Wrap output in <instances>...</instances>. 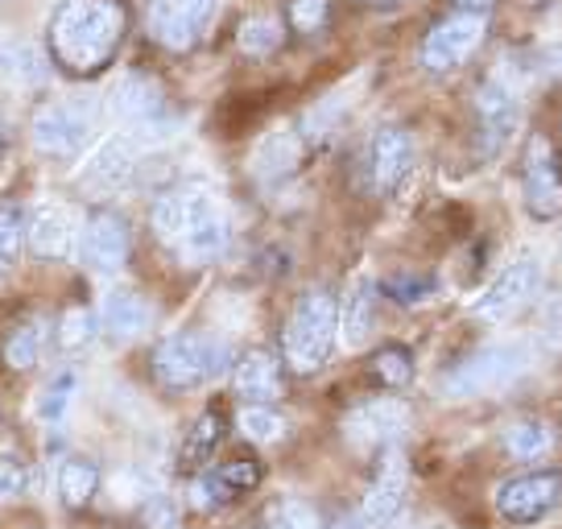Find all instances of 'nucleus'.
I'll use <instances>...</instances> for the list:
<instances>
[{
    "label": "nucleus",
    "instance_id": "obj_39",
    "mask_svg": "<svg viewBox=\"0 0 562 529\" xmlns=\"http://www.w3.org/2000/svg\"><path fill=\"white\" fill-rule=\"evenodd\" d=\"M145 521L149 529H175L178 526V509L170 496H154L149 505H145Z\"/></svg>",
    "mask_w": 562,
    "mask_h": 529
},
{
    "label": "nucleus",
    "instance_id": "obj_22",
    "mask_svg": "<svg viewBox=\"0 0 562 529\" xmlns=\"http://www.w3.org/2000/svg\"><path fill=\"white\" fill-rule=\"evenodd\" d=\"M236 393L245 397L248 406H269L281 393V372L278 360L269 352H248L236 364Z\"/></svg>",
    "mask_w": 562,
    "mask_h": 529
},
{
    "label": "nucleus",
    "instance_id": "obj_41",
    "mask_svg": "<svg viewBox=\"0 0 562 529\" xmlns=\"http://www.w3.org/2000/svg\"><path fill=\"white\" fill-rule=\"evenodd\" d=\"M4 145H9V124H4V116H0V154H4Z\"/></svg>",
    "mask_w": 562,
    "mask_h": 529
},
{
    "label": "nucleus",
    "instance_id": "obj_13",
    "mask_svg": "<svg viewBox=\"0 0 562 529\" xmlns=\"http://www.w3.org/2000/svg\"><path fill=\"white\" fill-rule=\"evenodd\" d=\"M538 282H542V269H538V261L533 257H517L513 264H505V273L496 278V282L480 294V302H475V315L488 318V323H501V318H509L513 311H521L529 299H533V290H538Z\"/></svg>",
    "mask_w": 562,
    "mask_h": 529
},
{
    "label": "nucleus",
    "instance_id": "obj_10",
    "mask_svg": "<svg viewBox=\"0 0 562 529\" xmlns=\"http://www.w3.org/2000/svg\"><path fill=\"white\" fill-rule=\"evenodd\" d=\"M409 430V409L393 397H376V402H364L356 406L344 418V439L356 447V451H385V447H397L402 435Z\"/></svg>",
    "mask_w": 562,
    "mask_h": 529
},
{
    "label": "nucleus",
    "instance_id": "obj_28",
    "mask_svg": "<svg viewBox=\"0 0 562 529\" xmlns=\"http://www.w3.org/2000/svg\"><path fill=\"white\" fill-rule=\"evenodd\" d=\"M21 240H25V215L13 203H0V282L13 273Z\"/></svg>",
    "mask_w": 562,
    "mask_h": 529
},
{
    "label": "nucleus",
    "instance_id": "obj_23",
    "mask_svg": "<svg viewBox=\"0 0 562 529\" xmlns=\"http://www.w3.org/2000/svg\"><path fill=\"white\" fill-rule=\"evenodd\" d=\"M46 79V58L34 42H0V83L34 88Z\"/></svg>",
    "mask_w": 562,
    "mask_h": 529
},
{
    "label": "nucleus",
    "instance_id": "obj_16",
    "mask_svg": "<svg viewBox=\"0 0 562 529\" xmlns=\"http://www.w3.org/2000/svg\"><path fill=\"white\" fill-rule=\"evenodd\" d=\"M409 166H414V142H409V133L397 128V124L376 128L369 142L372 187H376V191H397L402 178L409 175Z\"/></svg>",
    "mask_w": 562,
    "mask_h": 529
},
{
    "label": "nucleus",
    "instance_id": "obj_24",
    "mask_svg": "<svg viewBox=\"0 0 562 529\" xmlns=\"http://www.w3.org/2000/svg\"><path fill=\"white\" fill-rule=\"evenodd\" d=\"M75 393H79V372H75V369L54 372L50 381L37 389V397H34L37 423H46V426L63 423V418H67V409H70V402H75Z\"/></svg>",
    "mask_w": 562,
    "mask_h": 529
},
{
    "label": "nucleus",
    "instance_id": "obj_14",
    "mask_svg": "<svg viewBox=\"0 0 562 529\" xmlns=\"http://www.w3.org/2000/svg\"><path fill=\"white\" fill-rule=\"evenodd\" d=\"M112 112L133 128V137L137 133H154L166 121V91L149 75H124L116 91H112Z\"/></svg>",
    "mask_w": 562,
    "mask_h": 529
},
{
    "label": "nucleus",
    "instance_id": "obj_25",
    "mask_svg": "<svg viewBox=\"0 0 562 529\" xmlns=\"http://www.w3.org/2000/svg\"><path fill=\"white\" fill-rule=\"evenodd\" d=\"M46 352V318H25L4 339V364L9 369H34Z\"/></svg>",
    "mask_w": 562,
    "mask_h": 529
},
{
    "label": "nucleus",
    "instance_id": "obj_38",
    "mask_svg": "<svg viewBox=\"0 0 562 529\" xmlns=\"http://www.w3.org/2000/svg\"><path fill=\"white\" fill-rule=\"evenodd\" d=\"M25 484H30V476H25V463L13 455H0V500H13V496L25 493Z\"/></svg>",
    "mask_w": 562,
    "mask_h": 529
},
{
    "label": "nucleus",
    "instance_id": "obj_20",
    "mask_svg": "<svg viewBox=\"0 0 562 529\" xmlns=\"http://www.w3.org/2000/svg\"><path fill=\"white\" fill-rule=\"evenodd\" d=\"M95 318H100L104 336L116 339V344H128L140 331H149V306H145V299H140L137 290H112Z\"/></svg>",
    "mask_w": 562,
    "mask_h": 529
},
{
    "label": "nucleus",
    "instance_id": "obj_17",
    "mask_svg": "<svg viewBox=\"0 0 562 529\" xmlns=\"http://www.w3.org/2000/svg\"><path fill=\"white\" fill-rule=\"evenodd\" d=\"M75 236H79L75 220L58 203H37L34 212H30V220H25V245L42 261H63V257H70Z\"/></svg>",
    "mask_w": 562,
    "mask_h": 529
},
{
    "label": "nucleus",
    "instance_id": "obj_26",
    "mask_svg": "<svg viewBox=\"0 0 562 529\" xmlns=\"http://www.w3.org/2000/svg\"><path fill=\"white\" fill-rule=\"evenodd\" d=\"M554 447V430L538 418H517L505 426V451L513 459H542Z\"/></svg>",
    "mask_w": 562,
    "mask_h": 529
},
{
    "label": "nucleus",
    "instance_id": "obj_29",
    "mask_svg": "<svg viewBox=\"0 0 562 529\" xmlns=\"http://www.w3.org/2000/svg\"><path fill=\"white\" fill-rule=\"evenodd\" d=\"M95 327H100V318L91 315L88 306H75V311L58 318V348L63 352H83L95 339Z\"/></svg>",
    "mask_w": 562,
    "mask_h": 529
},
{
    "label": "nucleus",
    "instance_id": "obj_3",
    "mask_svg": "<svg viewBox=\"0 0 562 529\" xmlns=\"http://www.w3.org/2000/svg\"><path fill=\"white\" fill-rule=\"evenodd\" d=\"M339 336V315H335V299L327 290H306L294 306V315L285 323V364L294 372H315L327 364V356Z\"/></svg>",
    "mask_w": 562,
    "mask_h": 529
},
{
    "label": "nucleus",
    "instance_id": "obj_2",
    "mask_svg": "<svg viewBox=\"0 0 562 529\" xmlns=\"http://www.w3.org/2000/svg\"><path fill=\"white\" fill-rule=\"evenodd\" d=\"M124 4L121 0H63L50 21V54L70 75H91L108 67L124 37Z\"/></svg>",
    "mask_w": 562,
    "mask_h": 529
},
{
    "label": "nucleus",
    "instance_id": "obj_19",
    "mask_svg": "<svg viewBox=\"0 0 562 529\" xmlns=\"http://www.w3.org/2000/svg\"><path fill=\"white\" fill-rule=\"evenodd\" d=\"M475 116H480V133H484V149L496 154L509 142V133L517 128V95H513L501 79H488L475 91Z\"/></svg>",
    "mask_w": 562,
    "mask_h": 529
},
{
    "label": "nucleus",
    "instance_id": "obj_9",
    "mask_svg": "<svg viewBox=\"0 0 562 529\" xmlns=\"http://www.w3.org/2000/svg\"><path fill=\"white\" fill-rule=\"evenodd\" d=\"M128 220L112 207H95L88 215V224L79 232V252H83V269L95 278H112L124 261H128Z\"/></svg>",
    "mask_w": 562,
    "mask_h": 529
},
{
    "label": "nucleus",
    "instance_id": "obj_15",
    "mask_svg": "<svg viewBox=\"0 0 562 529\" xmlns=\"http://www.w3.org/2000/svg\"><path fill=\"white\" fill-rule=\"evenodd\" d=\"M526 203L538 220H554L562 212V170L542 137H533L526 154Z\"/></svg>",
    "mask_w": 562,
    "mask_h": 529
},
{
    "label": "nucleus",
    "instance_id": "obj_33",
    "mask_svg": "<svg viewBox=\"0 0 562 529\" xmlns=\"http://www.w3.org/2000/svg\"><path fill=\"white\" fill-rule=\"evenodd\" d=\"M265 529H318V517L302 500H278L265 517Z\"/></svg>",
    "mask_w": 562,
    "mask_h": 529
},
{
    "label": "nucleus",
    "instance_id": "obj_12",
    "mask_svg": "<svg viewBox=\"0 0 562 529\" xmlns=\"http://www.w3.org/2000/svg\"><path fill=\"white\" fill-rule=\"evenodd\" d=\"M559 493H562L559 472H533V476L509 480L496 493V513L505 521H513V526H533V521H542L546 513L554 509Z\"/></svg>",
    "mask_w": 562,
    "mask_h": 529
},
{
    "label": "nucleus",
    "instance_id": "obj_7",
    "mask_svg": "<svg viewBox=\"0 0 562 529\" xmlns=\"http://www.w3.org/2000/svg\"><path fill=\"white\" fill-rule=\"evenodd\" d=\"M521 369H526L521 348L492 344V348H484V352L468 356V360L442 381V393H447V397H475V393H488V389L509 385Z\"/></svg>",
    "mask_w": 562,
    "mask_h": 529
},
{
    "label": "nucleus",
    "instance_id": "obj_34",
    "mask_svg": "<svg viewBox=\"0 0 562 529\" xmlns=\"http://www.w3.org/2000/svg\"><path fill=\"white\" fill-rule=\"evenodd\" d=\"M220 414H203L199 423H194V430H191V439H187V447H182V459L187 463H203V459L211 455V447L220 442Z\"/></svg>",
    "mask_w": 562,
    "mask_h": 529
},
{
    "label": "nucleus",
    "instance_id": "obj_30",
    "mask_svg": "<svg viewBox=\"0 0 562 529\" xmlns=\"http://www.w3.org/2000/svg\"><path fill=\"white\" fill-rule=\"evenodd\" d=\"M236 426H240V435H245L248 442H278L281 435H285V418L269 406H245L240 418H236Z\"/></svg>",
    "mask_w": 562,
    "mask_h": 529
},
{
    "label": "nucleus",
    "instance_id": "obj_35",
    "mask_svg": "<svg viewBox=\"0 0 562 529\" xmlns=\"http://www.w3.org/2000/svg\"><path fill=\"white\" fill-rule=\"evenodd\" d=\"M211 476L228 488V496H236V493H248V488H257V484H261V468H257V463H248V459H232V463H224V468H220V472H211Z\"/></svg>",
    "mask_w": 562,
    "mask_h": 529
},
{
    "label": "nucleus",
    "instance_id": "obj_5",
    "mask_svg": "<svg viewBox=\"0 0 562 529\" xmlns=\"http://www.w3.org/2000/svg\"><path fill=\"white\" fill-rule=\"evenodd\" d=\"M224 360H228V344L199 336V331H175L154 352V376L166 389H194L224 369Z\"/></svg>",
    "mask_w": 562,
    "mask_h": 529
},
{
    "label": "nucleus",
    "instance_id": "obj_27",
    "mask_svg": "<svg viewBox=\"0 0 562 529\" xmlns=\"http://www.w3.org/2000/svg\"><path fill=\"white\" fill-rule=\"evenodd\" d=\"M95 488H100V468L91 459H67L63 463V472H58V496H63V505L79 509V505H88L91 496H95Z\"/></svg>",
    "mask_w": 562,
    "mask_h": 529
},
{
    "label": "nucleus",
    "instance_id": "obj_36",
    "mask_svg": "<svg viewBox=\"0 0 562 529\" xmlns=\"http://www.w3.org/2000/svg\"><path fill=\"white\" fill-rule=\"evenodd\" d=\"M385 294L389 299H397L402 306H414V302H426L430 294H435V282H430V278H422V273L418 278H414V273H409V278H389Z\"/></svg>",
    "mask_w": 562,
    "mask_h": 529
},
{
    "label": "nucleus",
    "instance_id": "obj_31",
    "mask_svg": "<svg viewBox=\"0 0 562 529\" xmlns=\"http://www.w3.org/2000/svg\"><path fill=\"white\" fill-rule=\"evenodd\" d=\"M281 46V25L273 18H248L240 25V50L252 54V58H265Z\"/></svg>",
    "mask_w": 562,
    "mask_h": 529
},
{
    "label": "nucleus",
    "instance_id": "obj_18",
    "mask_svg": "<svg viewBox=\"0 0 562 529\" xmlns=\"http://www.w3.org/2000/svg\"><path fill=\"white\" fill-rule=\"evenodd\" d=\"M405 484H409L405 459L389 455L385 468H381V476H376V484H372L369 496H364V505H360V521H364V529H389L393 521H397V513H402V505H405Z\"/></svg>",
    "mask_w": 562,
    "mask_h": 529
},
{
    "label": "nucleus",
    "instance_id": "obj_8",
    "mask_svg": "<svg viewBox=\"0 0 562 529\" xmlns=\"http://www.w3.org/2000/svg\"><path fill=\"white\" fill-rule=\"evenodd\" d=\"M215 0H145V25L166 50H191L203 37Z\"/></svg>",
    "mask_w": 562,
    "mask_h": 529
},
{
    "label": "nucleus",
    "instance_id": "obj_42",
    "mask_svg": "<svg viewBox=\"0 0 562 529\" xmlns=\"http://www.w3.org/2000/svg\"><path fill=\"white\" fill-rule=\"evenodd\" d=\"M459 4H463V9H480V13H484V4H492V0H459Z\"/></svg>",
    "mask_w": 562,
    "mask_h": 529
},
{
    "label": "nucleus",
    "instance_id": "obj_40",
    "mask_svg": "<svg viewBox=\"0 0 562 529\" xmlns=\"http://www.w3.org/2000/svg\"><path fill=\"white\" fill-rule=\"evenodd\" d=\"M331 529H364V521H360V513H351V517H335Z\"/></svg>",
    "mask_w": 562,
    "mask_h": 529
},
{
    "label": "nucleus",
    "instance_id": "obj_21",
    "mask_svg": "<svg viewBox=\"0 0 562 529\" xmlns=\"http://www.w3.org/2000/svg\"><path fill=\"white\" fill-rule=\"evenodd\" d=\"M335 315H339V339L348 348H364V339L372 336V323H376V285H372V278L351 282L348 299H344V306H335Z\"/></svg>",
    "mask_w": 562,
    "mask_h": 529
},
{
    "label": "nucleus",
    "instance_id": "obj_11",
    "mask_svg": "<svg viewBox=\"0 0 562 529\" xmlns=\"http://www.w3.org/2000/svg\"><path fill=\"white\" fill-rule=\"evenodd\" d=\"M133 175H137V137L116 133L91 149V158L79 170V187L91 194H116L133 182Z\"/></svg>",
    "mask_w": 562,
    "mask_h": 529
},
{
    "label": "nucleus",
    "instance_id": "obj_4",
    "mask_svg": "<svg viewBox=\"0 0 562 529\" xmlns=\"http://www.w3.org/2000/svg\"><path fill=\"white\" fill-rule=\"evenodd\" d=\"M91 128H95L91 95H67V100H50V104L37 108L34 121H30V142L42 158L70 161L88 149Z\"/></svg>",
    "mask_w": 562,
    "mask_h": 529
},
{
    "label": "nucleus",
    "instance_id": "obj_43",
    "mask_svg": "<svg viewBox=\"0 0 562 529\" xmlns=\"http://www.w3.org/2000/svg\"><path fill=\"white\" fill-rule=\"evenodd\" d=\"M369 4H393V0H369Z\"/></svg>",
    "mask_w": 562,
    "mask_h": 529
},
{
    "label": "nucleus",
    "instance_id": "obj_6",
    "mask_svg": "<svg viewBox=\"0 0 562 529\" xmlns=\"http://www.w3.org/2000/svg\"><path fill=\"white\" fill-rule=\"evenodd\" d=\"M484 34H488V18L480 9H459V13L442 18L426 34V42H422V67L435 75L456 71V67H463L480 50Z\"/></svg>",
    "mask_w": 562,
    "mask_h": 529
},
{
    "label": "nucleus",
    "instance_id": "obj_37",
    "mask_svg": "<svg viewBox=\"0 0 562 529\" xmlns=\"http://www.w3.org/2000/svg\"><path fill=\"white\" fill-rule=\"evenodd\" d=\"M327 9H331V0H294L290 4V21H294V30H302V34H315V30H323V21H327Z\"/></svg>",
    "mask_w": 562,
    "mask_h": 529
},
{
    "label": "nucleus",
    "instance_id": "obj_32",
    "mask_svg": "<svg viewBox=\"0 0 562 529\" xmlns=\"http://www.w3.org/2000/svg\"><path fill=\"white\" fill-rule=\"evenodd\" d=\"M372 376H376L381 385H389V389L405 385V381L414 376L409 352H405V348H381V352L372 356Z\"/></svg>",
    "mask_w": 562,
    "mask_h": 529
},
{
    "label": "nucleus",
    "instance_id": "obj_1",
    "mask_svg": "<svg viewBox=\"0 0 562 529\" xmlns=\"http://www.w3.org/2000/svg\"><path fill=\"white\" fill-rule=\"evenodd\" d=\"M149 224L158 232V240H166L178 252V261L187 264L215 261L232 240L228 215L220 212L215 194L207 187H199V182L158 194L154 212H149Z\"/></svg>",
    "mask_w": 562,
    "mask_h": 529
}]
</instances>
